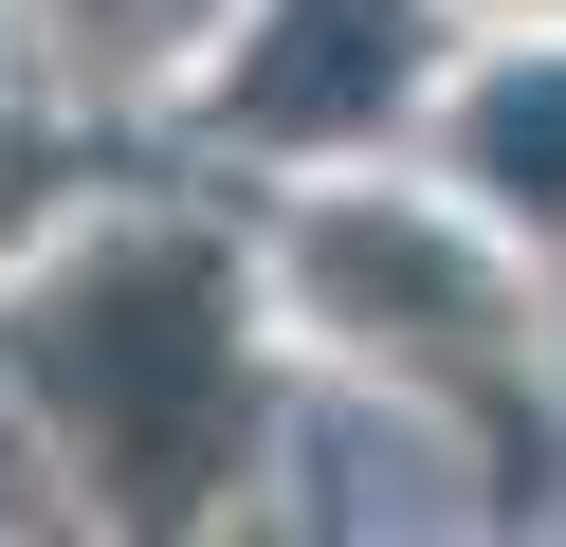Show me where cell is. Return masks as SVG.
Returning a JSON list of instances; mask_svg holds the SVG:
<instances>
[{
  "instance_id": "cell-1",
  "label": "cell",
  "mask_w": 566,
  "mask_h": 547,
  "mask_svg": "<svg viewBox=\"0 0 566 547\" xmlns=\"http://www.w3.org/2000/svg\"><path fill=\"white\" fill-rule=\"evenodd\" d=\"M38 365H55V401H74L92 474H111L128 511H184L201 474H220V438H238V328H220V274H201L184 238L92 255L38 311Z\"/></svg>"
},
{
  "instance_id": "cell-2",
  "label": "cell",
  "mask_w": 566,
  "mask_h": 547,
  "mask_svg": "<svg viewBox=\"0 0 566 547\" xmlns=\"http://www.w3.org/2000/svg\"><path fill=\"white\" fill-rule=\"evenodd\" d=\"M384 73H402V19H384V0H293V55L238 73V109H256V128H329V109H366Z\"/></svg>"
},
{
  "instance_id": "cell-3",
  "label": "cell",
  "mask_w": 566,
  "mask_h": 547,
  "mask_svg": "<svg viewBox=\"0 0 566 547\" xmlns=\"http://www.w3.org/2000/svg\"><path fill=\"white\" fill-rule=\"evenodd\" d=\"M92 19H147V0H92Z\"/></svg>"
}]
</instances>
